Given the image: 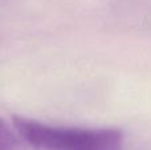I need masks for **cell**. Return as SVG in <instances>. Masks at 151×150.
I'll list each match as a JSON object with an SVG mask.
<instances>
[{"mask_svg":"<svg viewBox=\"0 0 151 150\" xmlns=\"http://www.w3.org/2000/svg\"><path fill=\"white\" fill-rule=\"evenodd\" d=\"M13 129L41 150H125V133L118 128L64 126L16 116Z\"/></svg>","mask_w":151,"mask_h":150,"instance_id":"cell-1","label":"cell"},{"mask_svg":"<svg viewBox=\"0 0 151 150\" xmlns=\"http://www.w3.org/2000/svg\"><path fill=\"white\" fill-rule=\"evenodd\" d=\"M17 133L9 124L0 118V150H16Z\"/></svg>","mask_w":151,"mask_h":150,"instance_id":"cell-2","label":"cell"}]
</instances>
